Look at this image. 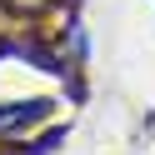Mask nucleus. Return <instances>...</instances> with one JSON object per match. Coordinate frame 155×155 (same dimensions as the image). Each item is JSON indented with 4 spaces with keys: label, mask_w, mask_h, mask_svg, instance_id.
Segmentation results:
<instances>
[{
    "label": "nucleus",
    "mask_w": 155,
    "mask_h": 155,
    "mask_svg": "<svg viewBox=\"0 0 155 155\" xmlns=\"http://www.w3.org/2000/svg\"><path fill=\"white\" fill-rule=\"evenodd\" d=\"M60 140H65V130H60V125H55L50 135H40V140L30 145V155H50V145H60Z\"/></svg>",
    "instance_id": "f03ea898"
},
{
    "label": "nucleus",
    "mask_w": 155,
    "mask_h": 155,
    "mask_svg": "<svg viewBox=\"0 0 155 155\" xmlns=\"http://www.w3.org/2000/svg\"><path fill=\"white\" fill-rule=\"evenodd\" d=\"M5 5H15V10H30V5H40V0H5Z\"/></svg>",
    "instance_id": "7ed1b4c3"
},
{
    "label": "nucleus",
    "mask_w": 155,
    "mask_h": 155,
    "mask_svg": "<svg viewBox=\"0 0 155 155\" xmlns=\"http://www.w3.org/2000/svg\"><path fill=\"white\" fill-rule=\"evenodd\" d=\"M50 115V100H15V105H0V135H15V130H30Z\"/></svg>",
    "instance_id": "f257e3e1"
},
{
    "label": "nucleus",
    "mask_w": 155,
    "mask_h": 155,
    "mask_svg": "<svg viewBox=\"0 0 155 155\" xmlns=\"http://www.w3.org/2000/svg\"><path fill=\"white\" fill-rule=\"evenodd\" d=\"M0 55H10V45H5V40H0Z\"/></svg>",
    "instance_id": "20e7f679"
}]
</instances>
